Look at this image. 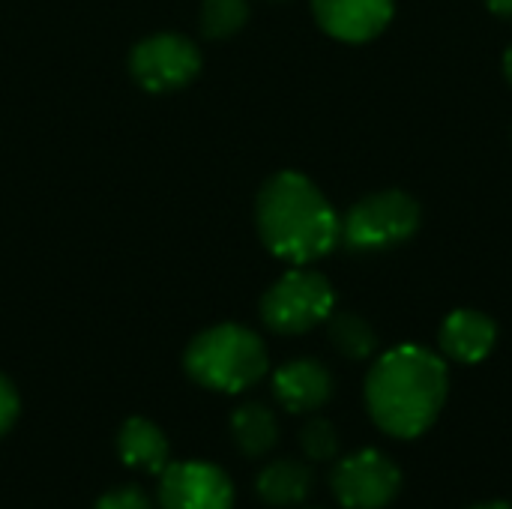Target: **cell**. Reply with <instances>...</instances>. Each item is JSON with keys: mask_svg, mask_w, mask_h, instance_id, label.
I'll use <instances>...</instances> for the list:
<instances>
[{"mask_svg": "<svg viewBox=\"0 0 512 509\" xmlns=\"http://www.w3.org/2000/svg\"><path fill=\"white\" fill-rule=\"evenodd\" d=\"M450 396V369L444 357L426 345H396L375 357L363 399L372 423L399 441L426 435Z\"/></svg>", "mask_w": 512, "mask_h": 509, "instance_id": "obj_1", "label": "cell"}, {"mask_svg": "<svg viewBox=\"0 0 512 509\" xmlns=\"http://www.w3.org/2000/svg\"><path fill=\"white\" fill-rule=\"evenodd\" d=\"M255 228L264 249L291 267L327 258L342 240V216L300 171H276L264 180L255 198Z\"/></svg>", "mask_w": 512, "mask_h": 509, "instance_id": "obj_2", "label": "cell"}, {"mask_svg": "<svg viewBox=\"0 0 512 509\" xmlns=\"http://www.w3.org/2000/svg\"><path fill=\"white\" fill-rule=\"evenodd\" d=\"M183 369L198 387L237 396L264 381L270 354L255 330L243 324H216L189 342Z\"/></svg>", "mask_w": 512, "mask_h": 509, "instance_id": "obj_3", "label": "cell"}, {"mask_svg": "<svg viewBox=\"0 0 512 509\" xmlns=\"http://www.w3.org/2000/svg\"><path fill=\"white\" fill-rule=\"evenodd\" d=\"M423 225L420 201L405 189H378L363 195L342 216V240L351 252L378 255L417 237Z\"/></svg>", "mask_w": 512, "mask_h": 509, "instance_id": "obj_4", "label": "cell"}, {"mask_svg": "<svg viewBox=\"0 0 512 509\" xmlns=\"http://www.w3.org/2000/svg\"><path fill=\"white\" fill-rule=\"evenodd\" d=\"M336 312L333 282L312 267H291L261 297V321L279 336H303Z\"/></svg>", "mask_w": 512, "mask_h": 509, "instance_id": "obj_5", "label": "cell"}, {"mask_svg": "<svg viewBox=\"0 0 512 509\" xmlns=\"http://www.w3.org/2000/svg\"><path fill=\"white\" fill-rule=\"evenodd\" d=\"M201 72V51L180 33H153L129 51V75L147 93H171Z\"/></svg>", "mask_w": 512, "mask_h": 509, "instance_id": "obj_6", "label": "cell"}, {"mask_svg": "<svg viewBox=\"0 0 512 509\" xmlns=\"http://www.w3.org/2000/svg\"><path fill=\"white\" fill-rule=\"evenodd\" d=\"M330 489L339 507L345 509H384L390 507L402 489L399 465L381 450H357L345 456L333 474Z\"/></svg>", "mask_w": 512, "mask_h": 509, "instance_id": "obj_7", "label": "cell"}, {"mask_svg": "<svg viewBox=\"0 0 512 509\" xmlns=\"http://www.w3.org/2000/svg\"><path fill=\"white\" fill-rule=\"evenodd\" d=\"M159 507L162 509H234L231 477L204 459L168 462L159 474Z\"/></svg>", "mask_w": 512, "mask_h": 509, "instance_id": "obj_8", "label": "cell"}, {"mask_svg": "<svg viewBox=\"0 0 512 509\" xmlns=\"http://www.w3.org/2000/svg\"><path fill=\"white\" fill-rule=\"evenodd\" d=\"M312 15L327 36L363 45L390 27L396 0H312Z\"/></svg>", "mask_w": 512, "mask_h": 509, "instance_id": "obj_9", "label": "cell"}, {"mask_svg": "<svg viewBox=\"0 0 512 509\" xmlns=\"http://www.w3.org/2000/svg\"><path fill=\"white\" fill-rule=\"evenodd\" d=\"M336 393V381L321 360L297 357L273 372V396L288 414H315Z\"/></svg>", "mask_w": 512, "mask_h": 509, "instance_id": "obj_10", "label": "cell"}, {"mask_svg": "<svg viewBox=\"0 0 512 509\" xmlns=\"http://www.w3.org/2000/svg\"><path fill=\"white\" fill-rule=\"evenodd\" d=\"M441 354L462 366L483 363L498 345V324L480 309H453L438 330Z\"/></svg>", "mask_w": 512, "mask_h": 509, "instance_id": "obj_11", "label": "cell"}, {"mask_svg": "<svg viewBox=\"0 0 512 509\" xmlns=\"http://www.w3.org/2000/svg\"><path fill=\"white\" fill-rule=\"evenodd\" d=\"M117 456L126 468L159 477L171 462V441L153 420L129 417L117 432Z\"/></svg>", "mask_w": 512, "mask_h": 509, "instance_id": "obj_12", "label": "cell"}, {"mask_svg": "<svg viewBox=\"0 0 512 509\" xmlns=\"http://www.w3.org/2000/svg\"><path fill=\"white\" fill-rule=\"evenodd\" d=\"M312 489L315 474L306 462L297 459H276L255 480L258 498L270 507H297L312 495Z\"/></svg>", "mask_w": 512, "mask_h": 509, "instance_id": "obj_13", "label": "cell"}, {"mask_svg": "<svg viewBox=\"0 0 512 509\" xmlns=\"http://www.w3.org/2000/svg\"><path fill=\"white\" fill-rule=\"evenodd\" d=\"M231 441L249 459L267 456L279 444L276 414L264 402H243L231 414Z\"/></svg>", "mask_w": 512, "mask_h": 509, "instance_id": "obj_14", "label": "cell"}, {"mask_svg": "<svg viewBox=\"0 0 512 509\" xmlns=\"http://www.w3.org/2000/svg\"><path fill=\"white\" fill-rule=\"evenodd\" d=\"M327 339L336 348V354H342L345 360H354V363L372 360L378 351L375 327L357 312H333L327 318Z\"/></svg>", "mask_w": 512, "mask_h": 509, "instance_id": "obj_15", "label": "cell"}, {"mask_svg": "<svg viewBox=\"0 0 512 509\" xmlns=\"http://www.w3.org/2000/svg\"><path fill=\"white\" fill-rule=\"evenodd\" d=\"M249 15V0H204L198 21L207 39H231L249 24Z\"/></svg>", "mask_w": 512, "mask_h": 509, "instance_id": "obj_16", "label": "cell"}, {"mask_svg": "<svg viewBox=\"0 0 512 509\" xmlns=\"http://www.w3.org/2000/svg\"><path fill=\"white\" fill-rule=\"evenodd\" d=\"M300 450L312 462H330L339 456V432L330 420L312 417L300 429Z\"/></svg>", "mask_w": 512, "mask_h": 509, "instance_id": "obj_17", "label": "cell"}, {"mask_svg": "<svg viewBox=\"0 0 512 509\" xmlns=\"http://www.w3.org/2000/svg\"><path fill=\"white\" fill-rule=\"evenodd\" d=\"M93 509H153V501L138 486H117V489L105 492L93 504Z\"/></svg>", "mask_w": 512, "mask_h": 509, "instance_id": "obj_18", "label": "cell"}, {"mask_svg": "<svg viewBox=\"0 0 512 509\" xmlns=\"http://www.w3.org/2000/svg\"><path fill=\"white\" fill-rule=\"evenodd\" d=\"M18 414H21V396L15 384L0 372V438L18 423Z\"/></svg>", "mask_w": 512, "mask_h": 509, "instance_id": "obj_19", "label": "cell"}, {"mask_svg": "<svg viewBox=\"0 0 512 509\" xmlns=\"http://www.w3.org/2000/svg\"><path fill=\"white\" fill-rule=\"evenodd\" d=\"M486 3V9L492 12V15H498V18H510L512 21V0H483Z\"/></svg>", "mask_w": 512, "mask_h": 509, "instance_id": "obj_20", "label": "cell"}, {"mask_svg": "<svg viewBox=\"0 0 512 509\" xmlns=\"http://www.w3.org/2000/svg\"><path fill=\"white\" fill-rule=\"evenodd\" d=\"M504 78H507V84L512 87V45L504 51Z\"/></svg>", "mask_w": 512, "mask_h": 509, "instance_id": "obj_21", "label": "cell"}, {"mask_svg": "<svg viewBox=\"0 0 512 509\" xmlns=\"http://www.w3.org/2000/svg\"><path fill=\"white\" fill-rule=\"evenodd\" d=\"M468 509H512V504H507V501H486V504H474Z\"/></svg>", "mask_w": 512, "mask_h": 509, "instance_id": "obj_22", "label": "cell"}, {"mask_svg": "<svg viewBox=\"0 0 512 509\" xmlns=\"http://www.w3.org/2000/svg\"><path fill=\"white\" fill-rule=\"evenodd\" d=\"M273 3H282V0H273Z\"/></svg>", "mask_w": 512, "mask_h": 509, "instance_id": "obj_23", "label": "cell"}]
</instances>
